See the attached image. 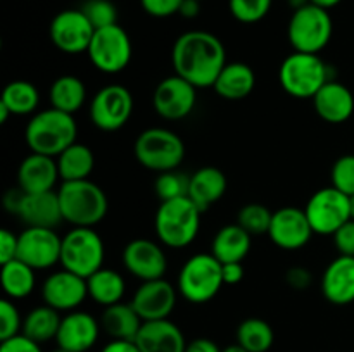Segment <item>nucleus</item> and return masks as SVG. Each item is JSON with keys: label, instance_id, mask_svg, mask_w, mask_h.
I'll use <instances>...</instances> for the list:
<instances>
[{"label": "nucleus", "instance_id": "1", "mask_svg": "<svg viewBox=\"0 0 354 352\" xmlns=\"http://www.w3.org/2000/svg\"><path fill=\"white\" fill-rule=\"evenodd\" d=\"M171 64L175 75L197 90L213 88L218 75L227 66V50L220 38L209 31H185L173 43Z\"/></svg>", "mask_w": 354, "mask_h": 352}, {"label": "nucleus", "instance_id": "2", "mask_svg": "<svg viewBox=\"0 0 354 352\" xmlns=\"http://www.w3.org/2000/svg\"><path fill=\"white\" fill-rule=\"evenodd\" d=\"M78 137L75 116L48 107L35 113L24 128V140L31 152L57 157Z\"/></svg>", "mask_w": 354, "mask_h": 352}, {"label": "nucleus", "instance_id": "3", "mask_svg": "<svg viewBox=\"0 0 354 352\" xmlns=\"http://www.w3.org/2000/svg\"><path fill=\"white\" fill-rule=\"evenodd\" d=\"M57 197L62 219L71 226L93 228L109 211L106 192L92 179L62 182L57 188Z\"/></svg>", "mask_w": 354, "mask_h": 352}, {"label": "nucleus", "instance_id": "4", "mask_svg": "<svg viewBox=\"0 0 354 352\" xmlns=\"http://www.w3.org/2000/svg\"><path fill=\"white\" fill-rule=\"evenodd\" d=\"M203 211L189 199L165 200L156 211L154 230L158 240L168 248H185L197 238Z\"/></svg>", "mask_w": 354, "mask_h": 352}, {"label": "nucleus", "instance_id": "5", "mask_svg": "<svg viewBox=\"0 0 354 352\" xmlns=\"http://www.w3.org/2000/svg\"><path fill=\"white\" fill-rule=\"evenodd\" d=\"M332 69L318 54L292 52L283 59L279 69V81L283 92L294 99H311L332 81Z\"/></svg>", "mask_w": 354, "mask_h": 352}, {"label": "nucleus", "instance_id": "6", "mask_svg": "<svg viewBox=\"0 0 354 352\" xmlns=\"http://www.w3.org/2000/svg\"><path fill=\"white\" fill-rule=\"evenodd\" d=\"M221 262L207 252L194 254L183 262L176 278L178 293L190 304H206L218 295L223 286Z\"/></svg>", "mask_w": 354, "mask_h": 352}, {"label": "nucleus", "instance_id": "7", "mask_svg": "<svg viewBox=\"0 0 354 352\" xmlns=\"http://www.w3.org/2000/svg\"><path fill=\"white\" fill-rule=\"evenodd\" d=\"M133 154L145 169L159 175L180 168L185 159V144L175 131L152 126L138 135L133 144Z\"/></svg>", "mask_w": 354, "mask_h": 352}, {"label": "nucleus", "instance_id": "8", "mask_svg": "<svg viewBox=\"0 0 354 352\" xmlns=\"http://www.w3.org/2000/svg\"><path fill=\"white\" fill-rule=\"evenodd\" d=\"M104 259H106L104 240L93 228L73 226L62 237L59 264L68 271L82 278H88L104 268Z\"/></svg>", "mask_w": 354, "mask_h": 352}, {"label": "nucleus", "instance_id": "9", "mask_svg": "<svg viewBox=\"0 0 354 352\" xmlns=\"http://www.w3.org/2000/svg\"><path fill=\"white\" fill-rule=\"evenodd\" d=\"M334 24L327 9L308 3L294 10L287 26V38L294 52L318 54L330 41Z\"/></svg>", "mask_w": 354, "mask_h": 352}, {"label": "nucleus", "instance_id": "10", "mask_svg": "<svg viewBox=\"0 0 354 352\" xmlns=\"http://www.w3.org/2000/svg\"><path fill=\"white\" fill-rule=\"evenodd\" d=\"M90 62L104 75H118L128 68L133 55L130 35L120 24L99 28L88 45Z\"/></svg>", "mask_w": 354, "mask_h": 352}, {"label": "nucleus", "instance_id": "11", "mask_svg": "<svg viewBox=\"0 0 354 352\" xmlns=\"http://www.w3.org/2000/svg\"><path fill=\"white\" fill-rule=\"evenodd\" d=\"M133 114V95L127 86L111 83L102 86L90 100L88 117L102 131H118Z\"/></svg>", "mask_w": 354, "mask_h": 352}, {"label": "nucleus", "instance_id": "12", "mask_svg": "<svg viewBox=\"0 0 354 352\" xmlns=\"http://www.w3.org/2000/svg\"><path fill=\"white\" fill-rule=\"evenodd\" d=\"M304 213L315 233L332 237L342 224L351 219L349 197L334 186H325L310 197Z\"/></svg>", "mask_w": 354, "mask_h": 352}, {"label": "nucleus", "instance_id": "13", "mask_svg": "<svg viewBox=\"0 0 354 352\" xmlns=\"http://www.w3.org/2000/svg\"><path fill=\"white\" fill-rule=\"evenodd\" d=\"M17 238V259L31 266L35 271L50 269L61 262L62 237H59L55 228L26 226Z\"/></svg>", "mask_w": 354, "mask_h": 352}, {"label": "nucleus", "instance_id": "14", "mask_svg": "<svg viewBox=\"0 0 354 352\" xmlns=\"http://www.w3.org/2000/svg\"><path fill=\"white\" fill-rule=\"evenodd\" d=\"M93 33L95 28L82 9L62 10L54 16L48 28L50 41L55 48L69 55H78L88 50Z\"/></svg>", "mask_w": 354, "mask_h": 352}, {"label": "nucleus", "instance_id": "15", "mask_svg": "<svg viewBox=\"0 0 354 352\" xmlns=\"http://www.w3.org/2000/svg\"><path fill=\"white\" fill-rule=\"evenodd\" d=\"M197 104V88L178 75L161 79L152 93V106L166 121L185 119Z\"/></svg>", "mask_w": 354, "mask_h": 352}, {"label": "nucleus", "instance_id": "16", "mask_svg": "<svg viewBox=\"0 0 354 352\" xmlns=\"http://www.w3.org/2000/svg\"><path fill=\"white\" fill-rule=\"evenodd\" d=\"M123 266L133 278L140 282L165 278L168 257L161 242L151 238H135L123 248Z\"/></svg>", "mask_w": 354, "mask_h": 352}, {"label": "nucleus", "instance_id": "17", "mask_svg": "<svg viewBox=\"0 0 354 352\" xmlns=\"http://www.w3.org/2000/svg\"><path fill=\"white\" fill-rule=\"evenodd\" d=\"M88 297L86 278L75 275L68 269L50 273L41 283V299L44 304L54 307L59 313L76 311Z\"/></svg>", "mask_w": 354, "mask_h": 352}, {"label": "nucleus", "instance_id": "18", "mask_svg": "<svg viewBox=\"0 0 354 352\" xmlns=\"http://www.w3.org/2000/svg\"><path fill=\"white\" fill-rule=\"evenodd\" d=\"M315 235L304 209L280 207L272 216L268 237L282 251H299L310 244Z\"/></svg>", "mask_w": 354, "mask_h": 352}, {"label": "nucleus", "instance_id": "19", "mask_svg": "<svg viewBox=\"0 0 354 352\" xmlns=\"http://www.w3.org/2000/svg\"><path fill=\"white\" fill-rule=\"evenodd\" d=\"M178 289L168 280L159 278L142 282L131 297V306L142 317V321L168 320L176 306Z\"/></svg>", "mask_w": 354, "mask_h": 352}, {"label": "nucleus", "instance_id": "20", "mask_svg": "<svg viewBox=\"0 0 354 352\" xmlns=\"http://www.w3.org/2000/svg\"><path fill=\"white\" fill-rule=\"evenodd\" d=\"M100 330V321H97L95 316L86 311L76 309L62 316L55 342L57 347L66 351L88 352L99 340Z\"/></svg>", "mask_w": 354, "mask_h": 352}, {"label": "nucleus", "instance_id": "21", "mask_svg": "<svg viewBox=\"0 0 354 352\" xmlns=\"http://www.w3.org/2000/svg\"><path fill=\"white\" fill-rule=\"evenodd\" d=\"M61 179L55 157L31 152L17 168V186L24 193L54 192Z\"/></svg>", "mask_w": 354, "mask_h": 352}, {"label": "nucleus", "instance_id": "22", "mask_svg": "<svg viewBox=\"0 0 354 352\" xmlns=\"http://www.w3.org/2000/svg\"><path fill=\"white\" fill-rule=\"evenodd\" d=\"M322 293L334 306L354 302V257L341 255L325 268L322 275Z\"/></svg>", "mask_w": 354, "mask_h": 352}, {"label": "nucleus", "instance_id": "23", "mask_svg": "<svg viewBox=\"0 0 354 352\" xmlns=\"http://www.w3.org/2000/svg\"><path fill=\"white\" fill-rule=\"evenodd\" d=\"M135 342L142 352H185L189 344L183 331L169 317L144 321Z\"/></svg>", "mask_w": 354, "mask_h": 352}, {"label": "nucleus", "instance_id": "24", "mask_svg": "<svg viewBox=\"0 0 354 352\" xmlns=\"http://www.w3.org/2000/svg\"><path fill=\"white\" fill-rule=\"evenodd\" d=\"M313 107L325 123L342 124L353 116L354 95L348 86L332 79L313 97Z\"/></svg>", "mask_w": 354, "mask_h": 352}, {"label": "nucleus", "instance_id": "25", "mask_svg": "<svg viewBox=\"0 0 354 352\" xmlns=\"http://www.w3.org/2000/svg\"><path fill=\"white\" fill-rule=\"evenodd\" d=\"M26 226L55 228L62 223L57 190L44 193H24L16 214Z\"/></svg>", "mask_w": 354, "mask_h": 352}, {"label": "nucleus", "instance_id": "26", "mask_svg": "<svg viewBox=\"0 0 354 352\" xmlns=\"http://www.w3.org/2000/svg\"><path fill=\"white\" fill-rule=\"evenodd\" d=\"M227 176L221 169L214 166H204L190 175L189 197L201 211H207L213 204H216L227 192Z\"/></svg>", "mask_w": 354, "mask_h": 352}, {"label": "nucleus", "instance_id": "27", "mask_svg": "<svg viewBox=\"0 0 354 352\" xmlns=\"http://www.w3.org/2000/svg\"><path fill=\"white\" fill-rule=\"evenodd\" d=\"M99 321L100 328L109 335L111 340H135L144 324L131 302H118L104 307Z\"/></svg>", "mask_w": 354, "mask_h": 352}, {"label": "nucleus", "instance_id": "28", "mask_svg": "<svg viewBox=\"0 0 354 352\" xmlns=\"http://www.w3.org/2000/svg\"><path fill=\"white\" fill-rule=\"evenodd\" d=\"M256 75L245 62H227L214 81L213 90L225 100H242L252 93Z\"/></svg>", "mask_w": 354, "mask_h": 352}, {"label": "nucleus", "instance_id": "29", "mask_svg": "<svg viewBox=\"0 0 354 352\" xmlns=\"http://www.w3.org/2000/svg\"><path fill=\"white\" fill-rule=\"evenodd\" d=\"M252 245V235H249L239 223L227 224L216 231L211 244V254L225 262H242L248 257Z\"/></svg>", "mask_w": 354, "mask_h": 352}, {"label": "nucleus", "instance_id": "30", "mask_svg": "<svg viewBox=\"0 0 354 352\" xmlns=\"http://www.w3.org/2000/svg\"><path fill=\"white\" fill-rule=\"evenodd\" d=\"M86 286H88L90 299L102 307L123 302L124 292H127L124 276L116 269L109 268H100L99 271L88 276Z\"/></svg>", "mask_w": 354, "mask_h": 352}, {"label": "nucleus", "instance_id": "31", "mask_svg": "<svg viewBox=\"0 0 354 352\" xmlns=\"http://www.w3.org/2000/svg\"><path fill=\"white\" fill-rule=\"evenodd\" d=\"M50 107L62 110V113L75 114L85 106L86 86L82 78L75 75H62L52 81L48 90Z\"/></svg>", "mask_w": 354, "mask_h": 352}, {"label": "nucleus", "instance_id": "32", "mask_svg": "<svg viewBox=\"0 0 354 352\" xmlns=\"http://www.w3.org/2000/svg\"><path fill=\"white\" fill-rule=\"evenodd\" d=\"M55 162L62 182H78L88 179L92 175L95 168V155L88 145L75 141L55 157Z\"/></svg>", "mask_w": 354, "mask_h": 352}, {"label": "nucleus", "instance_id": "33", "mask_svg": "<svg viewBox=\"0 0 354 352\" xmlns=\"http://www.w3.org/2000/svg\"><path fill=\"white\" fill-rule=\"evenodd\" d=\"M61 321L62 316L57 309L47 306V304L37 306L24 316L21 333L26 335L31 340L38 342V344H45V342L55 340Z\"/></svg>", "mask_w": 354, "mask_h": 352}, {"label": "nucleus", "instance_id": "34", "mask_svg": "<svg viewBox=\"0 0 354 352\" xmlns=\"http://www.w3.org/2000/svg\"><path fill=\"white\" fill-rule=\"evenodd\" d=\"M0 280H2L3 293H6L7 299L12 300L26 299L28 295L33 293L35 286H37L35 269L21 259H14V261L2 264Z\"/></svg>", "mask_w": 354, "mask_h": 352}, {"label": "nucleus", "instance_id": "35", "mask_svg": "<svg viewBox=\"0 0 354 352\" xmlns=\"http://www.w3.org/2000/svg\"><path fill=\"white\" fill-rule=\"evenodd\" d=\"M0 102L9 107L12 116H30L38 113L40 92L33 83L26 79H14L6 85L0 95Z\"/></svg>", "mask_w": 354, "mask_h": 352}, {"label": "nucleus", "instance_id": "36", "mask_svg": "<svg viewBox=\"0 0 354 352\" xmlns=\"http://www.w3.org/2000/svg\"><path fill=\"white\" fill-rule=\"evenodd\" d=\"M237 344L248 352H268L275 342V333L270 323L261 317H248L237 328Z\"/></svg>", "mask_w": 354, "mask_h": 352}, {"label": "nucleus", "instance_id": "37", "mask_svg": "<svg viewBox=\"0 0 354 352\" xmlns=\"http://www.w3.org/2000/svg\"><path fill=\"white\" fill-rule=\"evenodd\" d=\"M273 213L266 206L258 202L245 204L241 211H239L237 223L248 231L249 235L256 237V235H268L270 224H272Z\"/></svg>", "mask_w": 354, "mask_h": 352}, {"label": "nucleus", "instance_id": "38", "mask_svg": "<svg viewBox=\"0 0 354 352\" xmlns=\"http://www.w3.org/2000/svg\"><path fill=\"white\" fill-rule=\"evenodd\" d=\"M189 183L190 175H185V173L178 171V169L159 173L154 182L156 195L161 199V202L187 197V193H189Z\"/></svg>", "mask_w": 354, "mask_h": 352}, {"label": "nucleus", "instance_id": "39", "mask_svg": "<svg viewBox=\"0 0 354 352\" xmlns=\"http://www.w3.org/2000/svg\"><path fill=\"white\" fill-rule=\"evenodd\" d=\"M230 14L244 24H254L266 17L272 9V0H228Z\"/></svg>", "mask_w": 354, "mask_h": 352}, {"label": "nucleus", "instance_id": "40", "mask_svg": "<svg viewBox=\"0 0 354 352\" xmlns=\"http://www.w3.org/2000/svg\"><path fill=\"white\" fill-rule=\"evenodd\" d=\"M82 10L95 30L118 23V10L111 0H86Z\"/></svg>", "mask_w": 354, "mask_h": 352}, {"label": "nucleus", "instance_id": "41", "mask_svg": "<svg viewBox=\"0 0 354 352\" xmlns=\"http://www.w3.org/2000/svg\"><path fill=\"white\" fill-rule=\"evenodd\" d=\"M332 186L348 197L354 195V155L348 154L334 162L330 171Z\"/></svg>", "mask_w": 354, "mask_h": 352}, {"label": "nucleus", "instance_id": "42", "mask_svg": "<svg viewBox=\"0 0 354 352\" xmlns=\"http://www.w3.org/2000/svg\"><path fill=\"white\" fill-rule=\"evenodd\" d=\"M23 320L12 299L6 297L0 300V342L19 335L23 331Z\"/></svg>", "mask_w": 354, "mask_h": 352}, {"label": "nucleus", "instance_id": "43", "mask_svg": "<svg viewBox=\"0 0 354 352\" xmlns=\"http://www.w3.org/2000/svg\"><path fill=\"white\" fill-rule=\"evenodd\" d=\"M142 9L152 17H169L178 14L183 0H140Z\"/></svg>", "mask_w": 354, "mask_h": 352}, {"label": "nucleus", "instance_id": "44", "mask_svg": "<svg viewBox=\"0 0 354 352\" xmlns=\"http://www.w3.org/2000/svg\"><path fill=\"white\" fill-rule=\"evenodd\" d=\"M332 237H334V244L339 254L354 257V219H349L348 223L342 224Z\"/></svg>", "mask_w": 354, "mask_h": 352}, {"label": "nucleus", "instance_id": "45", "mask_svg": "<svg viewBox=\"0 0 354 352\" xmlns=\"http://www.w3.org/2000/svg\"><path fill=\"white\" fill-rule=\"evenodd\" d=\"M40 345L41 344L31 340L26 335L19 333L16 337H10L7 340L0 342V352H44Z\"/></svg>", "mask_w": 354, "mask_h": 352}, {"label": "nucleus", "instance_id": "46", "mask_svg": "<svg viewBox=\"0 0 354 352\" xmlns=\"http://www.w3.org/2000/svg\"><path fill=\"white\" fill-rule=\"evenodd\" d=\"M286 282L294 290H308L313 283V273L304 266H292L287 269Z\"/></svg>", "mask_w": 354, "mask_h": 352}, {"label": "nucleus", "instance_id": "47", "mask_svg": "<svg viewBox=\"0 0 354 352\" xmlns=\"http://www.w3.org/2000/svg\"><path fill=\"white\" fill-rule=\"evenodd\" d=\"M17 245H19L17 235H14L7 228L0 230V262L2 264L17 259Z\"/></svg>", "mask_w": 354, "mask_h": 352}, {"label": "nucleus", "instance_id": "48", "mask_svg": "<svg viewBox=\"0 0 354 352\" xmlns=\"http://www.w3.org/2000/svg\"><path fill=\"white\" fill-rule=\"evenodd\" d=\"M225 285H237L244 278V266L242 262H225L221 264Z\"/></svg>", "mask_w": 354, "mask_h": 352}, {"label": "nucleus", "instance_id": "49", "mask_svg": "<svg viewBox=\"0 0 354 352\" xmlns=\"http://www.w3.org/2000/svg\"><path fill=\"white\" fill-rule=\"evenodd\" d=\"M23 197H24V192L19 188V186H16V188H9L2 197L3 209L10 214H17L21 202H23Z\"/></svg>", "mask_w": 354, "mask_h": 352}, {"label": "nucleus", "instance_id": "50", "mask_svg": "<svg viewBox=\"0 0 354 352\" xmlns=\"http://www.w3.org/2000/svg\"><path fill=\"white\" fill-rule=\"evenodd\" d=\"M185 352H221V349L218 347L216 342H213L211 338H194L187 344Z\"/></svg>", "mask_w": 354, "mask_h": 352}, {"label": "nucleus", "instance_id": "51", "mask_svg": "<svg viewBox=\"0 0 354 352\" xmlns=\"http://www.w3.org/2000/svg\"><path fill=\"white\" fill-rule=\"evenodd\" d=\"M100 352H142L135 340H111Z\"/></svg>", "mask_w": 354, "mask_h": 352}, {"label": "nucleus", "instance_id": "52", "mask_svg": "<svg viewBox=\"0 0 354 352\" xmlns=\"http://www.w3.org/2000/svg\"><path fill=\"white\" fill-rule=\"evenodd\" d=\"M201 12V2L199 0H183L182 7H180L178 14L185 19H194V17L199 16Z\"/></svg>", "mask_w": 354, "mask_h": 352}, {"label": "nucleus", "instance_id": "53", "mask_svg": "<svg viewBox=\"0 0 354 352\" xmlns=\"http://www.w3.org/2000/svg\"><path fill=\"white\" fill-rule=\"evenodd\" d=\"M311 3H313V6H318V7H322V9H332V7H335V6H339V3L342 2V0H310Z\"/></svg>", "mask_w": 354, "mask_h": 352}, {"label": "nucleus", "instance_id": "54", "mask_svg": "<svg viewBox=\"0 0 354 352\" xmlns=\"http://www.w3.org/2000/svg\"><path fill=\"white\" fill-rule=\"evenodd\" d=\"M10 116H12V113L9 110V107L0 102V123H6Z\"/></svg>", "mask_w": 354, "mask_h": 352}, {"label": "nucleus", "instance_id": "55", "mask_svg": "<svg viewBox=\"0 0 354 352\" xmlns=\"http://www.w3.org/2000/svg\"><path fill=\"white\" fill-rule=\"evenodd\" d=\"M308 3H311L310 0H289V6L292 7L294 10H297V9H301V7H304V6H308Z\"/></svg>", "mask_w": 354, "mask_h": 352}, {"label": "nucleus", "instance_id": "56", "mask_svg": "<svg viewBox=\"0 0 354 352\" xmlns=\"http://www.w3.org/2000/svg\"><path fill=\"white\" fill-rule=\"evenodd\" d=\"M221 352H248V351H245V349L242 347V345L232 344V345H228V347H225Z\"/></svg>", "mask_w": 354, "mask_h": 352}, {"label": "nucleus", "instance_id": "57", "mask_svg": "<svg viewBox=\"0 0 354 352\" xmlns=\"http://www.w3.org/2000/svg\"><path fill=\"white\" fill-rule=\"evenodd\" d=\"M349 211H351V219H354V195L349 197Z\"/></svg>", "mask_w": 354, "mask_h": 352}, {"label": "nucleus", "instance_id": "58", "mask_svg": "<svg viewBox=\"0 0 354 352\" xmlns=\"http://www.w3.org/2000/svg\"><path fill=\"white\" fill-rule=\"evenodd\" d=\"M52 352H71V351H66V349H62V347H57V349H55V351H52Z\"/></svg>", "mask_w": 354, "mask_h": 352}, {"label": "nucleus", "instance_id": "59", "mask_svg": "<svg viewBox=\"0 0 354 352\" xmlns=\"http://www.w3.org/2000/svg\"><path fill=\"white\" fill-rule=\"evenodd\" d=\"M199 2H203V0H199Z\"/></svg>", "mask_w": 354, "mask_h": 352}]
</instances>
